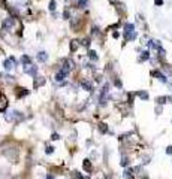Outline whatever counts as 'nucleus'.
Returning <instances> with one entry per match:
<instances>
[{"instance_id":"nucleus-8","label":"nucleus","mask_w":172,"mask_h":179,"mask_svg":"<svg viewBox=\"0 0 172 179\" xmlns=\"http://www.w3.org/2000/svg\"><path fill=\"white\" fill-rule=\"evenodd\" d=\"M123 178H126V179H132V178H133V169H126L124 173H123Z\"/></svg>"},{"instance_id":"nucleus-17","label":"nucleus","mask_w":172,"mask_h":179,"mask_svg":"<svg viewBox=\"0 0 172 179\" xmlns=\"http://www.w3.org/2000/svg\"><path fill=\"white\" fill-rule=\"evenodd\" d=\"M89 57L91 60H97V55H96V52H94V51H89Z\"/></svg>"},{"instance_id":"nucleus-31","label":"nucleus","mask_w":172,"mask_h":179,"mask_svg":"<svg viewBox=\"0 0 172 179\" xmlns=\"http://www.w3.org/2000/svg\"><path fill=\"white\" fill-rule=\"evenodd\" d=\"M142 179H148V178H147V176H142Z\"/></svg>"},{"instance_id":"nucleus-1","label":"nucleus","mask_w":172,"mask_h":179,"mask_svg":"<svg viewBox=\"0 0 172 179\" xmlns=\"http://www.w3.org/2000/svg\"><path fill=\"white\" fill-rule=\"evenodd\" d=\"M6 121H9V122H14V121H21V119L24 118V115L21 114V112H18V110H12V112H9V114H6Z\"/></svg>"},{"instance_id":"nucleus-5","label":"nucleus","mask_w":172,"mask_h":179,"mask_svg":"<svg viewBox=\"0 0 172 179\" xmlns=\"http://www.w3.org/2000/svg\"><path fill=\"white\" fill-rule=\"evenodd\" d=\"M82 169L85 170V172H91L93 170V166H91V161L90 160H84V163H82Z\"/></svg>"},{"instance_id":"nucleus-23","label":"nucleus","mask_w":172,"mask_h":179,"mask_svg":"<svg viewBox=\"0 0 172 179\" xmlns=\"http://www.w3.org/2000/svg\"><path fill=\"white\" fill-rule=\"evenodd\" d=\"M42 84H45V79H37L36 84H35V87H39V85H42Z\"/></svg>"},{"instance_id":"nucleus-22","label":"nucleus","mask_w":172,"mask_h":179,"mask_svg":"<svg viewBox=\"0 0 172 179\" xmlns=\"http://www.w3.org/2000/svg\"><path fill=\"white\" fill-rule=\"evenodd\" d=\"M73 176H75V178H76V179H87V178H84L82 175H79L78 172H73Z\"/></svg>"},{"instance_id":"nucleus-21","label":"nucleus","mask_w":172,"mask_h":179,"mask_svg":"<svg viewBox=\"0 0 172 179\" xmlns=\"http://www.w3.org/2000/svg\"><path fill=\"white\" fill-rule=\"evenodd\" d=\"M76 46H78L76 45V40H72V43H70V51H75L76 49Z\"/></svg>"},{"instance_id":"nucleus-3","label":"nucleus","mask_w":172,"mask_h":179,"mask_svg":"<svg viewBox=\"0 0 172 179\" xmlns=\"http://www.w3.org/2000/svg\"><path fill=\"white\" fill-rule=\"evenodd\" d=\"M8 108V99L5 94H0V112H5Z\"/></svg>"},{"instance_id":"nucleus-6","label":"nucleus","mask_w":172,"mask_h":179,"mask_svg":"<svg viewBox=\"0 0 172 179\" xmlns=\"http://www.w3.org/2000/svg\"><path fill=\"white\" fill-rule=\"evenodd\" d=\"M66 75H67V73H66L65 70H58V72L56 73V81H57V82H61V81L66 78Z\"/></svg>"},{"instance_id":"nucleus-18","label":"nucleus","mask_w":172,"mask_h":179,"mask_svg":"<svg viewBox=\"0 0 172 179\" xmlns=\"http://www.w3.org/2000/svg\"><path fill=\"white\" fill-rule=\"evenodd\" d=\"M87 3H89V0H78V5L81 6V8H85Z\"/></svg>"},{"instance_id":"nucleus-19","label":"nucleus","mask_w":172,"mask_h":179,"mask_svg":"<svg viewBox=\"0 0 172 179\" xmlns=\"http://www.w3.org/2000/svg\"><path fill=\"white\" fill-rule=\"evenodd\" d=\"M48 8H50V11H56V2H54V0H51Z\"/></svg>"},{"instance_id":"nucleus-12","label":"nucleus","mask_w":172,"mask_h":179,"mask_svg":"<svg viewBox=\"0 0 172 179\" xmlns=\"http://www.w3.org/2000/svg\"><path fill=\"white\" fill-rule=\"evenodd\" d=\"M81 87H82L84 90H87V91H91V85H90L89 82H85V81H84V82L81 84Z\"/></svg>"},{"instance_id":"nucleus-7","label":"nucleus","mask_w":172,"mask_h":179,"mask_svg":"<svg viewBox=\"0 0 172 179\" xmlns=\"http://www.w3.org/2000/svg\"><path fill=\"white\" fill-rule=\"evenodd\" d=\"M37 60L42 61V63H45V61L48 60V54H47V52H43V51H41V52L37 54Z\"/></svg>"},{"instance_id":"nucleus-10","label":"nucleus","mask_w":172,"mask_h":179,"mask_svg":"<svg viewBox=\"0 0 172 179\" xmlns=\"http://www.w3.org/2000/svg\"><path fill=\"white\" fill-rule=\"evenodd\" d=\"M154 76H157V79H160L162 82H168V81H166V78H165V76H163V75L160 73V72H157V70L154 72Z\"/></svg>"},{"instance_id":"nucleus-24","label":"nucleus","mask_w":172,"mask_h":179,"mask_svg":"<svg viewBox=\"0 0 172 179\" xmlns=\"http://www.w3.org/2000/svg\"><path fill=\"white\" fill-rule=\"evenodd\" d=\"M52 151H54V148H52V146H48L47 149H45V152H47V154H52Z\"/></svg>"},{"instance_id":"nucleus-26","label":"nucleus","mask_w":172,"mask_h":179,"mask_svg":"<svg viewBox=\"0 0 172 179\" xmlns=\"http://www.w3.org/2000/svg\"><path fill=\"white\" fill-rule=\"evenodd\" d=\"M166 154L172 155V146H168V148H166Z\"/></svg>"},{"instance_id":"nucleus-11","label":"nucleus","mask_w":172,"mask_h":179,"mask_svg":"<svg viewBox=\"0 0 172 179\" xmlns=\"http://www.w3.org/2000/svg\"><path fill=\"white\" fill-rule=\"evenodd\" d=\"M21 63H24V66L32 64V63H30V58H28L27 55H23V57H21Z\"/></svg>"},{"instance_id":"nucleus-20","label":"nucleus","mask_w":172,"mask_h":179,"mask_svg":"<svg viewBox=\"0 0 172 179\" xmlns=\"http://www.w3.org/2000/svg\"><path fill=\"white\" fill-rule=\"evenodd\" d=\"M127 164H129V160H127L126 157H123V160H121V166H123V167H126Z\"/></svg>"},{"instance_id":"nucleus-4","label":"nucleus","mask_w":172,"mask_h":179,"mask_svg":"<svg viewBox=\"0 0 172 179\" xmlns=\"http://www.w3.org/2000/svg\"><path fill=\"white\" fill-rule=\"evenodd\" d=\"M14 63H15V60L11 57V58H8V60H5V63H3V66H5V69L6 70H11L12 67H14Z\"/></svg>"},{"instance_id":"nucleus-9","label":"nucleus","mask_w":172,"mask_h":179,"mask_svg":"<svg viewBox=\"0 0 172 179\" xmlns=\"http://www.w3.org/2000/svg\"><path fill=\"white\" fill-rule=\"evenodd\" d=\"M12 24H14V18H6L5 23H3V28H8V27H12Z\"/></svg>"},{"instance_id":"nucleus-16","label":"nucleus","mask_w":172,"mask_h":179,"mask_svg":"<svg viewBox=\"0 0 172 179\" xmlns=\"http://www.w3.org/2000/svg\"><path fill=\"white\" fill-rule=\"evenodd\" d=\"M166 97H157V103L159 105H165V103H166Z\"/></svg>"},{"instance_id":"nucleus-29","label":"nucleus","mask_w":172,"mask_h":179,"mask_svg":"<svg viewBox=\"0 0 172 179\" xmlns=\"http://www.w3.org/2000/svg\"><path fill=\"white\" fill-rule=\"evenodd\" d=\"M47 179H54V178H52L51 175H48V176H47Z\"/></svg>"},{"instance_id":"nucleus-2","label":"nucleus","mask_w":172,"mask_h":179,"mask_svg":"<svg viewBox=\"0 0 172 179\" xmlns=\"http://www.w3.org/2000/svg\"><path fill=\"white\" fill-rule=\"evenodd\" d=\"M24 72L26 73H28L30 76H33V78H36V73H37V67L33 64H28V66H24Z\"/></svg>"},{"instance_id":"nucleus-30","label":"nucleus","mask_w":172,"mask_h":179,"mask_svg":"<svg viewBox=\"0 0 172 179\" xmlns=\"http://www.w3.org/2000/svg\"><path fill=\"white\" fill-rule=\"evenodd\" d=\"M12 179H21V178H19V176H17V178H12Z\"/></svg>"},{"instance_id":"nucleus-27","label":"nucleus","mask_w":172,"mask_h":179,"mask_svg":"<svg viewBox=\"0 0 172 179\" xmlns=\"http://www.w3.org/2000/svg\"><path fill=\"white\" fill-rule=\"evenodd\" d=\"M89 43H90V42H89V39H84V42H82V45H85V46H87V45H89Z\"/></svg>"},{"instance_id":"nucleus-13","label":"nucleus","mask_w":172,"mask_h":179,"mask_svg":"<svg viewBox=\"0 0 172 179\" xmlns=\"http://www.w3.org/2000/svg\"><path fill=\"white\" fill-rule=\"evenodd\" d=\"M148 57H150V52H148V51H144L139 60H141V61H144V60H148Z\"/></svg>"},{"instance_id":"nucleus-25","label":"nucleus","mask_w":172,"mask_h":179,"mask_svg":"<svg viewBox=\"0 0 172 179\" xmlns=\"http://www.w3.org/2000/svg\"><path fill=\"white\" fill-rule=\"evenodd\" d=\"M52 140H58V139H60V134H57V133H54V134H52Z\"/></svg>"},{"instance_id":"nucleus-15","label":"nucleus","mask_w":172,"mask_h":179,"mask_svg":"<svg viewBox=\"0 0 172 179\" xmlns=\"http://www.w3.org/2000/svg\"><path fill=\"white\" fill-rule=\"evenodd\" d=\"M99 130H100L102 133H106V131H108V125L102 122V124H99Z\"/></svg>"},{"instance_id":"nucleus-14","label":"nucleus","mask_w":172,"mask_h":179,"mask_svg":"<svg viewBox=\"0 0 172 179\" xmlns=\"http://www.w3.org/2000/svg\"><path fill=\"white\" fill-rule=\"evenodd\" d=\"M138 96H139L141 99L147 100V99H148V93H147V91H139V93H138Z\"/></svg>"},{"instance_id":"nucleus-28","label":"nucleus","mask_w":172,"mask_h":179,"mask_svg":"<svg viewBox=\"0 0 172 179\" xmlns=\"http://www.w3.org/2000/svg\"><path fill=\"white\" fill-rule=\"evenodd\" d=\"M162 3H163V0H156V5H159V6H160Z\"/></svg>"}]
</instances>
